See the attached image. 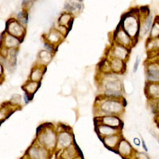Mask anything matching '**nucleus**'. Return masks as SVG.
I'll use <instances>...</instances> for the list:
<instances>
[{"instance_id":"nucleus-8","label":"nucleus","mask_w":159,"mask_h":159,"mask_svg":"<svg viewBox=\"0 0 159 159\" xmlns=\"http://www.w3.org/2000/svg\"><path fill=\"white\" fill-rule=\"evenodd\" d=\"M95 123L96 125L103 124L117 129L123 127V122L119 119V116H103L96 117L95 118Z\"/></svg>"},{"instance_id":"nucleus-25","label":"nucleus","mask_w":159,"mask_h":159,"mask_svg":"<svg viewBox=\"0 0 159 159\" xmlns=\"http://www.w3.org/2000/svg\"><path fill=\"white\" fill-rule=\"evenodd\" d=\"M72 20H73V18H72V15H70L69 14H67V13H65L59 18V24L61 26L68 28L69 27V25H72Z\"/></svg>"},{"instance_id":"nucleus-24","label":"nucleus","mask_w":159,"mask_h":159,"mask_svg":"<svg viewBox=\"0 0 159 159\" xmlns=\"http://www.w3.org/2000/svg\"><path fill=\"white\" fill-rule=\"evenodd\" d=\"M149 38H152V39L159 38V16H156L154 19V23L150 31Z\"/></svg>"},{"instance_id":"nucleus-9","label":"nucleus","mask_w":159,"mask_h":159,"mask_svg":"<svg viewBox=\"0 0 159 159\" xmlns=\"http://www.w3.org/2000/svg\"><path fill=\"white\" fill-rule=\"evenodd\" d=\"M130 49H127V47H124L123 45L115 44L109 49V53L110 57L113 58H117V59L122 60L123 61H127L130 54Z\"/></svg>"},{"instance_id":"nucleus-17","label":"nucleus","mask_w":159,"mask_h":159,"mask_svg":"<svg viewBox=\"0 0 159 159\" xmlns=\"http://www.w3.org/2000/svg\"><path fill=\"white\" fill-rule=\"evenodd\" d=\"M40 84H41L40 82L30 80V81H27L22 86V89L25 92V94L29 96L30 99H31L33 98V96H34V94L39 89Z\"/></svg>"},{"instance_id":"nucleus-30","label":"nucleus","mask_w":159,"mask_h":159,"mask_svg":"<svg viewBox=\"0 0 159 159\" xmlns=\"http://www.w3.org/2000/svg\"><path fill=\"white\" fill-rule=\"evenodd\" d=\"M136 157H137V159H150L147 154H143V153H137Z\"/></svg>"},{"instance_id":"nucleus-32","label":"nucleus","mask_w":159,"mask_h":159,"mask_svg":"<svg viewBox=\"0 0 159 159\" xmlns=\"http://www.w3.org/2000/svg\"><path fill=\"white\" fill-rule=\"evenodd\" d=\"M134 143L136 146H138V147H139V145H140V140H139V139H138V138H134Z\"/></svg>"},{"instance_id":"nucleus-22","label":"nucleus","mask_w":159,"mask_h":159,"mask_svg":"<svg viewBox=\"0 0 159 159\" xmlns=\"http://www.w3.org/2000/svg\"><path fill=\"white\" fill-rule=\"evenodd\" d=\"M103 143L107 148L109 149H116L118 147L119 143V137L118 134H114L103 139Z\"/></svg>"},{"instance_id":"nucleus-28","label":"nucleus","mask_w":159,"mask_h":159,"mask_svg":"<svg viewBox=\"0 0 159 159\" xmlns=\"http://www.w3.org/2000/svg\"><path fill=\"white\" fill-rule=\"evenodd\" d=\"M150 106L152 111L155 115H159V99L156 100H150Z\"/></svg>"},{"instance_id":"nucleus-7","label":"nucleus","mask_w":159,"mask_h":159,"mask_svg":"<svg viewBox=\"0 0 159 159\" xmlns=\"http://www.w3.org/2000/svg\"><path fill=\"white\" fill-rule=\"evenodd\" d=\"M113 37H114L115 43L123 45V46L127 47L129 49H131L132 46L135 44V42L134 40L127 34V33L119 25L117 29H116V30L115 31Z\"/></svg>"},{"instance_id":"nucleus-1","label":"nucleus","mask_w":159,"mask_h":159,"mask_svg":"<svg viewBox=\"0 0 159 159\" xmlns=\"http://www.w3.org/2000/svg\"><path fill=\"white\" fill-rule=\"evenodd\" d=\"M121 97H111L102 95L97 97L95 103V108L97 107L99 116H119L123 112L125 107L124 100Z\"/></svg>"},{"instance_id":"nucleus-3","label":"nucleus","mask_w":159,"mask_h":159,"mask_svg":"<svg viewBox=\"0 0 159 159\" xmlns=\"http://www.w3.org/2000/svg\"><path fill=\"white\" fill-rule=\"evenodd\" d=\"M119 25L127 33V34L134 40V42H137L139 32H140V27H139V18L134 15V11H130L123 15Z\"/></svg>"},{"instance_id":"nucleus-18","label":"nucleus","mask_w":159,"mask_h":159,"mask_svg":"<svg viewBox=\"0 0 159 159\" xmlns=\"http://www.w3.org/2000/svg\"><path fill=\"white\" fill-rule=\"evenodd\" d=\"M46 70V65H39L32 69L30 73V80L40 82Z\"/></svg>"},{"instance_id":"nucleus-26","label":"nucleus","mask_w":159,"mask_h":159,"mask_svg":"<svg viewBox=\"0 0 159 159\" xmlns=\"http://www.w3.org/2000/svg\"><path fill=\"white\" fill-rule=\"evenodd\" d=\"M76 154V150H74L73 146L71 145L69 147H66L63 150L61 154V157L63 159H72Z\"/></svg>"},{"instance_id":"nucleus-27","label":"nucleus","mask_w":159,"mask_h":159,"mask_svg":"<svg viewBox=\"0 0 159 159\" xmlns=\"http://www.w3.org/2000/svg\"><path fill=\"white\" fill-rule=\"evenodd\" d=\"M18 19L21 24L25 25L28 22V14L26 11H22L18 14Z\"/></svg>"},{"instance_id":"nucleus-34","label":"nucleus","mask_w":159,"mask_h":159,"mask_svg":"<svg viewBox=\"0 0 159 159\" xmlns=\"http://www.w3.org/2000/svg\"><path fill=\"white\" fill-rule=\"evenodd\" d=\"M78 1H79V2H81L82 0H78Z\"/></svg>"},{"instance_id":"nucleus-4","label":"nucleus","mask_w":159,"mask_h":159,"mask_svg":"<svg viewBox=\"0 0 159 159\" xmlns=\"http://www.w3.org/2000/svg\"><path fill=\"white\" fill-rule=\"evenodd\" d=\"M145 74L147 82H159V54L145 62Z\"/></svg>"},{"instance_id":"nucleus-5","label":"nucleus","mask_w":159,"mask_h":159,"mask_svg":"<svg viewBox=\"0 0 159 159\" xmlns=\"http://www.w3.org/2000/svg\"><path fill=\"white\" fill-rule=\"evenodd\" d=\"M6 32L8 33L9 34L18 38V39L22 42L24 37L25 34V27L22 24L19 22V21L11 18L8 20L6 25Z\"/></svg>"},{"instance_id":"nucleus-16","label":"nucleus","mask_w":159,"mask_h":159,"mask_svg":"<svg viewBox=\"0 0 159 159\" xmlns=\"http://www.w3.org/2000/svg\"><path fill=\"white\" fill-rule=\"evenodd\" d=\"M111 73L113 74H121L125 72V62L122 60L113 58L109 61Z\"/></svg>"},{"instance_id":"nucleus-23","label":"nucleus","mask_w":159,"mask_h":159,"mask_svg":"<svg viewBox=\"0 0 159 159\" xmlns=\"http://www.w3.org/2000/svg\"><path fill=\"white\" fill-rule=\"evenodd\" d=\"M52 58V54L50 52V51L47 50H42L40 51L38 54V63L39 65H46L48 63L50 62V61Z\"/></svg>"},{"instance_id":"nucleus-19","label":"nucleus","mask_w":159,"mask_h":159,"mask_svg":"<svg viewBox=\"0 0 159 159\" xmlns=\"http://www.w3.org/2000/svg\"><path fill=\"white\" fill-rule=\"evenodd\" d=\"M154 23V18L152 15H149L148 16H147L146 19L144 20V22L142 24V25L140 26V32H139V35L141 36H145L147 35L148 33H150V30H151L152 25Z\"/></svg>"},{"instance_id":"nucleus-15","label":"nucleus","mask_w":159,"mask_h":159,"mask_svg":"<svg viewBox=\"0 0 159 159\" xmlns=\"http://www.w3.org/2000/svg\"><path fill=\"white\" fill-rule=\"evenodd\" d=\"M72 137L68 131H61L58 134L57 147L61 149L66 148L72 145Z\"/></svg>"},{"instance_id":"nucleus-6","label":"nucleus","mask_w":159,"mask_h":159,"mask_svg":"<svg viewBox=\"0 0 159 159\" xmlns=\"http://www.w3.org/2000/svg\"><path fill=\"white\" fill-rule=\"evenodd\" d=\"M40 144L45 147L47 150H51L56 145V134L54 130L51 128H45L40 132L38 137Z\"/></svg>"},{"instance_id":"nucleus-14","label":"nucleus","mask_w":159,"mask_h":159,"mask_svg":"<svg viewBox=\"0 0 159 159\" xmlns=\"http://www.w3.org/2000/svg\"><path fill=\"white\" fill-rule=\"evenodd\" d=\"M47 149L44 147H31L29 150V156L31 159H46L48 156Z\"/></svg>"},{"instance_id":"nucleus-20","label":"nucleus","mask_w":159,"mask_h":159,"mask_svg":"<svg viewBox=\"0 0 159 159\" xmlns=\"http://www.w3.org/2000/svg\"><path fill=\"white\" fill-rule=\"evenodd\" d=\"M118 152L119 154H121L122 156H125V157H127V156H130V154H131L132 151V147L129 143H127L126 140L123 139L121 141H119V145H118L117 147Z\"/></svg>"},{"instance_id":"nucleus-13","label":"nucleus","mask_w":159,"mask_h":159,"mask_svg":"<svg viewBox=\"0 0 159 159\" xmlns=\"http://www.w3.org/2000/svg\"><path fill=\"white\" fill-rule=\"evenodd\" d=\"M96 130L97 132L98 135L99 137H103V139L111 135L118 134V133H119V129L108 127V126L103 124L96 125Z\"/></svg>"},{"instance_id":"nucleus-2","label":"nucleus","mask_w":159,"mask_h":159,"mask_svg":"<svg viewBox=\"0 0 159 159\" xmlns=\"http://www.w3.org/2000/svg\"><path fill=\"white\" fill-rule=\"evenodd\" d=\"M101 88L105 96L118 98L122 96L123 84L113 73L105 74L104 78L101 80Z\"/></svg>"},{"instance_id":"nucleus-10","label":"nucleus","mask_w":159,"mask_h":159,"mask_svg":"<svg viewBox=\"0 0 159 159\" xmlns=\"http://www.w3.org/2000/svg\"><path fill=\"white\" fill-rule=\"evenodd\" d=\"M145 95L149 100L159 99V82H147L144 89Z\"/></svg>"},{"instance_id":"nucleus-33","label":"nucleus","mask_w":159,"mask_h":159,"mask_svg":"<svg viewBox=\"0 0 159 159\" xmlns=\"http://www.w3.org/2000/svg\"><path fill=\"white\" fill-rule=\"evenodd\" d=\"M154 120H155V123L157 124V126L159 127V115H156Z\"/></svg>"},{"instance_id":"nucleus-12","label":"nucleus","mask_w":159,"mask_h":159,"mask_svg":"<svg viewBox=\"0 0 159 159\" xmlns=\"http://www.w3.org/2000/svg\"><path fill=\"white\" fill-rule=\"evenodd\" d=\"M2 38H3V40L2 39V43H3V46L5 47V49H16L22 42L18 38L9 34L6 31L2 34Z\"/></svg>"},{"instance_id":"nucleus-21","label":"nucleus","mask_w":159,"mask_h":159,"mask_svg":"<svg viewBox=\"0 0 159 159\" xmlns=\"http://www.w3.org/2000/svg\"><path fill=\"white\" fill-rule=\"evenodd\" d=\"M147 49L148 53L159 54V38H149L147 42Z\"/></svg>"},{"instance_id":"nucleus-31","label":"nucleus","mask_w":159,"mask_h":159,"mask_svg":"<svg viewBox=\"0 0 159 159\" xmlns=\"http://www.w3.org/2000/svg\"><path fill=\"white\" fill-rule=\"evenodd\" d=\"M142 143H143V149H144V150L146 152H147L148 151V148H147V145H146V143H145V141L144 140H142Z\"/></svg>"},{"instance_id":"nucleus-29","label":"nucleus","mask_w":159,"mask_h":159,"mask_svg":"<svg viewBox=\"0 0 159 159\" xmlns=\"http://www.w3.org/2000/svg\"><path fill=\"white\" fill-rule=\"evenodd\" d=\"M139 63H140V57H138L136 58L135 62H134V68H133V72H137V69H138V68H139Z\"/></svg>"},{"instance_id":"nucleus-11","label":"nucleus","mask_w":159,"mask_h":159,"mask_svg":"<svg viewBox=\"0 0 159 159\" xmlns=\"http://www.w3.org/2000/svg\"><path fill=\"white\" fill-rule=\"evenodd\" d=\"M62 39V33L57 30H52L47 35V42H45V45L50 47V51H54V45H57L60 42H61Z\"/></svg>"}]
</instances>
